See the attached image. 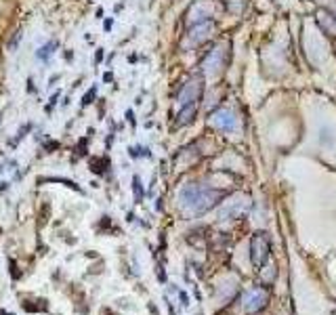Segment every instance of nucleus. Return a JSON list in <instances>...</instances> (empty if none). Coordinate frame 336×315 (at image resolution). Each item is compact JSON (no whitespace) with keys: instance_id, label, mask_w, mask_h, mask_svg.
<instances>
[{"instance_id":"1","label":"nucleus","mask_w":336,"mask_h":315,"mask_svg":"<svg viewBox=\"0 0 336 315\" xmlns=\"http://www.w3.org/2000/svg\"><path fill=\"white\" fill-rule=\"evenodd\" d=\"M212 124L221 130H233L236 128V116L229 109H219L217 114H212Z\"/></svg>"},{"instance_id":"2","label":"nucleus","mask_w":336,"mask_h":315,"mask_svg":"<svg viewBox=\"0 0 336 315\" xmlns=\"http://www.w3.org/2000/svg\"><path fill=\"white\" fill-rule=\"evenodd\" d=\"M200 95H202V84L198 82V80H191V82L185 84V88H183V93L179 95V99H181L183 105H189V103H196Z\"/></svg>"},{"instance_id":"3","label":"nucleus","mask_w":336,"mask_h":315,"mask_svg":"<svg viewBox=\"0 0 336 315\" xmlns=\"http://www.w3.org/2000/svg\"><path fill=\"white\" fill-rule=\"evenodd\" d=\"M252 250H259V257H254V265H263L265 259H267V250H269V240L265 238V233H259L257 238L252 240Z\"/></svg>"},{"instance_id":"4","label":"nucleus","mask_w":336,"mask_h":315,"mask_svg":"<svg viewBox=\"0 0 336 315\" xmlns=\"http://www.w3.org/2000/svg\"><path fill=\"white\" fill-rule=\"evenodd\" d=\"M246 6V0H225V8L229 13H242Z\"/></svg>"},{"instance_id":"5","label":"nucleus","mask_w":336,"mask_h":315,"mask_svg":"<svg viewBox=\"0 0 336 315\" xmlns=\"http://www.w3.org/2000/svg\"><path fill=\"white\" fill-rule=\"evenodd\" d=\"M193 116H196V103H193L191 107L185 105V109H183V111H181V116H179V118H181V120H179V124H187V122L193 120Z\"/></svg>"},{"instance_id":"6","label":"nucleus","mask_w":336,"mask_h":315,"mask_svg":"<svg viewBox=\"0 0 336 315\" xmlns=\"http://www.w3.org/2000/svg\"><path fill=\"white\" fill-rule=\"evenodd\" d=\"M55 46H57V42H48V44H44V46L36 53V57H38L40 61H46L50 55H53V48H55Z\"/></svg>"},{"instance_id":"7","label":"nucleus","mask_w":336,"mask_h":315,"mask_svg":"<svg viewBox=\"0 0 336 315\" xmlns=\"http://www.w3.org/2000/svg\"><path fill=\"white\" fill-rule=\"evenodd\" d=\"M19 40H21V34H19V32H17V34L13 36V40H11V42H8V48H11V50H13V48H15V44H19Z\"/></svg>"},{"instance_id":"8","label":"nucleus","mask_w":336,"mask_h":315,"mask_svg":"<svg viewBox=\"0 0 336 315\" xmlns=\"http://www.w3.org/2000/svg\"><path fill=\"white\" fill-rule=\"evenodd\" d=\"M95 97V88H90V93H86V97L82 99V105H88L90 103V99Z\"/></svg>"},{"instance_id":"9","label":"nucleus","mask_w":336,"mask_h":315,"mask_svg":"<svg viewBox=\"0 0 336 315\" xmlns=\"http://www.w3.org/2000/svg\"><path fill=\"white\" fill-rule=\"evenodd\" d=\"M57 99H59V93H55V95H53V99H50V103L46 105V111H50V109L55 107V101H57Z\"/></svg>"},{"instance_id":"10","label":"nucleus","mask_w":336,"mask_h":315,"mask_svg":"<svg viewBox=\"0 0 336 315\" xmlns=\"http://www.w3.org/2000/svg\"><path fill=\"white\" fill-rule=\"evenodd\" d=\"M0 315H11V313H0Z\"/></svg>"}]
</instances>
